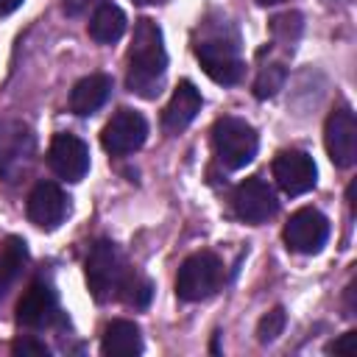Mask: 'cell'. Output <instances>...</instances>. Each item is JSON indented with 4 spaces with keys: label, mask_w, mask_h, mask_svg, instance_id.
I'll use <instances>...</instances> for the list:
<instances>
[{
    "label": "cell",
    "mask_w": 357,
    "mask_h": 357,
    "mask_svg": "<svg viewBox=\"0 0 357 357\" xmlns=\"http://www.w3.org/2000/svg\"><path fill=\"white\" fill-rule=\"evenodd\" d=\"M148 137V123L139 112L134 109H120L112 114V120L100 131V145L112 156H126L142 148Z\"/></svg>",
    "instance_id": "obj_7"
},
{
    "label": "cell",
    "mask_w": 357,
    "mask_h": 357,
    "mask_svg": "<svg viewBox=\"0 0 357 357\" xmlns=\"http://www.w3.org/2000/svg\"><path fill=\"white\" fill-rule=\"evenodd\" d=\"M329 351H332V354L351 357V354L357 351V332H346V335H340L335 343H329Z\"/></svg>",
    "instance_id": "obj_25"
},
{
    "label": "cell",
    "mask_w": 357,
    "mask_h": 357,
    "mask_svg": "<svg viewBox=\"0 0 357 357\" xmlns=\"http://www.w3.org/2000/svg\"><path fill=\"white\" fill-rule=\"evenodd\" d=\"M165 70H167V53H165L162 31L153 20L142 17L134 25V36H131V47H128L126 84L134 95H139L145 100H153L162 92Z\"/></svg>",
    "instance_id": "obj_1"
},
{
    "label": "cell",
    "mask_w": 357,
    "mask_h": 357,
    "mask_svg": "<svg viewBox=\"0 0 357 357\" xmlns=\"http://www.w3.org/2000/svg\"><path fill=\"white\" fill-rule=\"evenodd\" d=\"M120 296H123V301H126L128 307L145 310V307L151 304L153 284H151L145 276H139V273H126V279H123V284H120Z\"/></svg>",
    "instance_id": "obj_21"
},
{
    "label": "cell",
    "mask_w": 357,
    "mask_h": 357,
    "mask_svg": "<svg viewBox=\"0 0 357 357\" xmlns=\"http://www.w3.org/2000/svg\"><path fill=\"white\" fill-rule=\"evenodd\" d=\"M231 206H234V215L245 223H265L268 218L276 215V195L273 190L268 187V181H262L259 176H251L245 181H240L231 192Z\"/></svg>",
    "instance_id": "obj_10"
},
{
    "label": "cell",
    "mask_w": 357,
    "mask_h": 357,
    "mask_svg": "<svg viewBox=\"0 0 357 357\" xmlns=\"http://www.w3.org/2000/svg\"><path fill=\"white\" fill-rule=\"evenodd\" d=\"M326 3H335V0H326Z\"/></svg>",
    "instance_id": "obj_29"
},
{
    "label": "cell",
    "mask_w": 357,
    "mask_h": 357,
    "mask_svg": "<svg viewBox=\"0 0 357 357\" xmlns=\"http://www.w3.org/2000/svg\"><path fill=\"white\" fill-rule=\"evenodd\" d=\"M282 329H284V310L276 307V310H271V312L259 321L257 337H259V343H271V340H276V337L282 335Z\"/></svg>",
    "instance_id": "obj_23"
},
{
    "label": "cell",
    "mask_w": 357,
    "mask_h": 357,
    "mask_svg": "<svg viewBox=\"0 0 357 357\" xmlns=\"http://www.w3.org/2000/svg\"><path fill=\"white\" fill-rule=\"evenodd\" d=\"M326 153L337 167H351L357 159V120L349 106L332 109L324 126Z\"/></svg>",
    "instance_id": "obj_9"
},
{
    "label": "cell",
    "mask_w": 357,
    "mask_h": 357,
    "mask_svg": "<svg viewBox=\"0 0 357 357\" xmlns=\"http://www.w3.org/2000/svg\"><path fill=\"white\" fill-rule=\"evenodd\" d=\"M326 240H329V220L312 206L293 212L290 220L284 223V243L296 254H318L326 245Z\"/></svg>",
    "instance_id": "obj_8"
},
{
    "label": "cell",
    "mask_w": 357,
    "mask_h": 357,
    "mask_svg": "<svg viewBox=\"0 0 357 357\" xmlns=\"http://www.w3.org/2000/svg\"><path fill=\"white\" fill-rule=\"evenodd\" d=\"M195 59L201 61L204 73L215 81V84H237L245 73V61L240 56L237 39L226 36V33H206L198 45H195Z\"/></svg>",
    "instance_id": "obj_3"
},
{
    "label": "cell",
    "mask_w": 357,
    "mask_h": 357,
    "mask_svg": "<svg viewBox=\"0 0 357 357\" xmlns=\"http://www.w3.org/2000/svg\"><path fill=\"white\" fill-rule=\"evenodd\" d=\"M273 178L287 195H304L315 187L318 170L310 153L304 151H282L273 159Z\"/></svg>",
    "instance_id": "obj_12"
},
{
    "label": "cell",
    "mask_w": 357,
    "mask_h": 357,
    "mask_svg": "<svg viewBox=\"0 0 357 357\" xmlns=\"http://www.w3.org/2000/svg\"><path fill=\"white\" fill-rule=\"evenodd\" d=\"M134 3H142V6H153V3H165V0H134Z\"/></svg>",
    "instance_id": "obj_28"
},
{
    "label": "cell",
    "mask_w": 357,
    "mask_h": 357,
    "mask_svg": "<svg viewBox=\"0 0 357 357\" xmlns=\"http://www.w3.org/2000/svg\"><path fill=\"white\" fill-rule=\"evenodd\" d=\"M126 279L123 257L112 240H98L89 248L86 257V287L95 301H109L120 293V284Z\"/></svg>",
    "instance_id": "obj_5"
},
{
    "label": "cell",
    "mask_w": 357,
    "mask_h": 357,
    "mask_svg": "<svg viewBox=\"0 0 357 357\" xmlns=\"http://www.w3.org/2000/svg\"><path fill=\"white\" fill-rule=\"evenodd\" d=\"M126 33V14L114 3H100L89 20V36L98 45H112Z\"/></svg>",
    "instance_id": "obj_19"
},
{
    "label": "cell",
    "mask_w": 357,
    "mask_h": 357,
    "mask_svg": "<svg viewBox=\"0 0 357 357\" xmlns=\"http://www.w3.org/2000/svg\"><path fill=\"white\" fill-rule=\"evenodd\" d=\"M100 351L106 357H134L142 351V335L139 326L134 321L117 318L103 329V340H100Z\"/></svg>",
    "instance_id": "obj_17"
},
{
    "label": "cell",
    "mask_w": 357,
    "mask_h": 357,
    "mask_svg": "<svg viewBox=\"0 0 357 357\" xmlns=\"http://www.w3.org/2000/svg\"><path fill=\"white\" fill-rule=\"evenodd\" d=\"M28 265V245L22 237H6L0 245V301L8 296V290L17 284Z\"/></svg>",
    "instance_id": "obj_18"
},
{
    "label": "cell",
    "mask_w": 357,
    "mask_h": 357,
    "mask_svg": "<svg viewBox=\"0 0 357 357\" xmlns=\"http://www.w3.org/2000/svg\"><path fill=\"white\" fill-rule=\"evenodd\" d=\"M271 36L284 50H293L298 36H301V14L298 11H284V14L273 17L271 20Z\"/></svg>",
    "instance_id": "obj_20"
},
{
    "label": "cell",
    "mask_w": 357,
    "mask_h": 357,
    "mask_svg": "<svg viewBox=\"0 0 357 357\" xmlns=\"http://www.w3.org/2000/svg\"><path fill=\"white\" fill-rule=\"evenodd\" d=\"M47 167L64 181H81L89 170V148L75 134H56L47 148Z\"/></svg>",
    "instance_id": "obj_11"
},
{
    "label": "cell",
    "mask_w": 357,
    "mask_h": 357,
    "mask_svg": "<svg viewBox=\"0 0 357 357\" xmlns=\"http://www.w3.org/2000/svg\"><path fill=\"white\" fill-rule=\"evenodd\" d=\"M259 6H276V3H282V0H257Z\"/></svg>",
    "instance_id": "obj_27"
},
{
    "label": "cell",
    "mask_w": 357,
    "mask_h": 357,
    "mask_svg": "<svg viewBox=\"0 0 357 357\" xmlns=\"http://www.w3.org/2000/svg\"><path fill=\"white\" fill-rule=\"evenodd\" d=\"M70 212L67 192L53 181H39L28 195V218L39 229H59Z\"/></svg>",
    "instance_id": "obj_14"
},
{
    "label": "cell",
    "mask_w": 357,
    "mask_h": 357,
    "mask_svg": "<svg viewBox=\"0 0 357 357\" xmlns=\"http://www.w3.org/2000/svg\"><path fill=\"white\" fill-rule=\"evenodd\" d=\"M212 148L223 167L240 170L257 156L259 137L254 126L245 123L243 117H220L212 126Z\"/></svg>",
    "instance_id": "obj_2"
},
{
    "label": "cell",
    "mask_w": 357,
    "mask_h": 357,
    "mask_svg": "<svg viewBox=\"0 0 357 357\" xmlns=\"http://www.w3.org/2000/svg\"><path fill=\"white\" fill-rule=\"evenodd\" d=\"M284 78H287V70H284V64H279V61H271V64L259 67V73H257V78H254V95H257L259 100L273 98V95L282 89Z\"/></svg>",
    "instance_id": "obj_22"
},
{
    "label": "cell",
    "mask_w": 357,
    "mask_h": 357,
    "mask_svg": "<svg viewBox=\"0 0 357 357\" xmlns=\"http://www.w3.org/2000/svg\"><path fill=\"white\" fill-rule=\"evenodd\" d=\"M22 6V0H0V17H6V14H11V11H17Z\"/></svg>",
    "instance_id": "obj_26"
},
{
    "label": "cell",
    "mask_w": 357,
    "mask_h": 357,
    "mask_svg": "<svg viewBox=\"0 0 357 357\" xmlns=\"http://www.w3.org/2000/svg\"><path fill=\"white\" fill-rule=\"evenodd\" d=\"M56 315H59L56 290L47 282H42V279L31 282L28 290L17 301V321H20V326H25V329H45V326H50L56 321Z\"/></svg>",
    "instance_id": "obj_13"
},
{
    "label": "cell",
    "mask_w": 357,
    "mask_h": 357,
    "mask_svg": "<svg viewBox=\"0 0 357 357\" xmlns=\"http://www.w3.org/2000/svg\"><path fill=\"white\" fill-rule=\"evenodd\" d=\"M36 153L33 131L20 120H0V178L20 181Z\"/></svg>",
    "instance_id": "obj_6"
},
{
    "label": "cell",
    "mask_w": 357,
    "mask_h": 357,
    "mask_svg": "<svg viewBox=\"0 0 357 357\" xmlns=\"http://www.w3.org/2000/svg\"><path fill=\"white\" fill-rule=\"evenodd\" d=\"M201 92L195 89V84H190V81H181L176 89H173V95H170V100H167V106H165V112H162V126H165V131L167 134H178V131H184L192 120H195V114L201 112Z\"/></svg>",
    "instance_id": "obj_15"
},
{
    "label": "cell",
    "mask_w": 357,
    "mask_h": 357,
    "mask_svg": "<svg viewBox=\"0 0 357 357\" xmlns=\"http://www.w3.org/2000/svg\"><path fill=\"white\" fill-rule=\"evenodd\" d=\"M223 282V262L212 251L190 254L176 276V296L181 301H201L209 298Z\"/></svg>",
    "instance_id": "obj_4"
},
{
    "label": "cell",
    "mask_w": 357,
    "mask_h": 357,
    "mask_svg": "<svg viewBox=\"0 0 357 357\" xmlns=\"http://www.w3.org/2000/svg\"><path fill=\"white\" fill-rule=\"evenodd\" d=\"M11 351L17 357H47L50 354V349L42 340H36V337H20V340H14L11 343Z\"/></svg>",
    "instance_id": "obj_24"
},
{
    "label": "cell",
    "mask_w": 357,
    "mask_h": 357,
    "mask_svg": "<svg viewBox=\"0 0 357 357\" xmlns=\"http://www.w3.org/2000/svg\"><path fill=\"white\" fill-rule=\"evenodd\" d=\"M112 95V78L106 73H92L86 78H81L73 92H70V112L86 117L92 112H98Z\"/></svg>",
    "instance_id": "obj_16"
}]
</instances>
